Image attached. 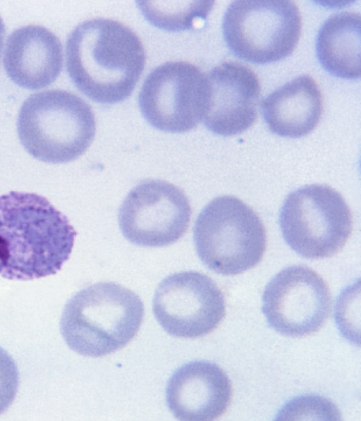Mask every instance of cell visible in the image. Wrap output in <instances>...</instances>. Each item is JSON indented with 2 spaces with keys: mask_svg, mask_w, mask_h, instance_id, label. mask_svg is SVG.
Segmentation results:
<instances>
[{
  "mask_svg": "<svg viewBox=\"0 0 361 421\" xmlns=\"http://www.w3.org/2000/svg\"><path fill=\"white\" fill-rule=\"evenodd\" d=\"M338 408L329 399L316 395H302L287 402L278 413L276 420H340Z\"/></svg>",
  "mask_w": 361,
  "mask_h": 421,
  "instance_id": "18",
  "label": "cell"
},
{
  "mask_svg": "<svg viewBox=\"0 0 361 421\" xmlns=\"http://www.w3.org/2000/svg\"><path fill=\"white\" fill-rule=\"evenodd\" d=\"M19 385V372L13 358L0 346V415L13 402Z\"/></svg>",
  "mask_w": 361,
  "mask_h": 421,
  "instance_id": "19",
  "label": "cell"
},
{
  "mask_svg": "<svg viewBox=\"0 0 361 421\" xmlns=\"http://www.w3.org/2000/svg\"><path fill=\"white\" fill-rule=\"evenodd\" d=\"M143 315V303L137 294L113 282H100L80 290L67 301L60 331L73 351L102 357L134 338Z\"/></svg>",
  "mask_w": 361,
  "mask_h": 421,
  "instance_id": "3",
  "label": "cell"
},
{
  "mask_svg": "<svg viewBox=\"0 0 361 421\" xmlns=\"http://www.w3.org/2000/svg\"><path fill=\"white\" fill-rule=\"evenodd\" d=\"M152 308L168 334L189 338L210 333L225 315L220 288L210 277L194 271L166 277L156 289Z\"/></svg>",
  "mask_w": 361,
  "mask_h": 421,
  "instance_id": "11",
  "label": "cell"
},
{
  "mask_svg": "<svg viewBox=\"0 0 361 421\" xmlns=\"http://www.w3.org/2000/svg\"><path fill=\"white\" fill-rule=\"evenodd\" d=\"M66 59L76 87L90 99L109 104L131 94L145 67V52L138 36L126 25L92 18L70 33Z\"/></svg>",
  "mask_w": 361,
  "mask_h": 421,
  "instance_id": "2",
  "label": "cell"
},
{
  "mask_svg": "<svg viewBox=\"0 0 361 421\" xmlns=\"http://www.w3.org/2000/svg\"><path fill=\"white\" fill-rule=\"evenodd\" d=\"M138 8L153 26L169 32L191 29L210 12L213 1H138Z\"/></svg>",
  "mask_w": 361,
  "mask_h": 421,
  "instance_id": "17",
  "label": "cell"
},
{
  "mask_svg": "<svg viewBox=\"0 0 361 421\" xmlns=\"http://www.w3.org/2000/svg\"><path fill=\"white\" fill-rule=\"evenodd\" d=\"M5 71L18 86L39 90L51 84L63 65L59 39L44 27L30 25L8 37L4 56Z\"/></svg>",
  "mask_w": 361,
  "mask_h": 421,
  "instance_id": "14",
  "label": "cell"
},
{
  "mask_svg": "<svg viewBox=\"0 0 361 421\" xmlns=\"http://www.w3.org/2000/svg\"><path fill=\"white\" fill-rule=\"evenodd\" d=\"M208 97L207 77L195 65L168 61L145 80L138 97L140 110L154 128L181 133L203 119Z\"/></svg>",
  "mask_w": 361,
  "mask_h": 421,
  "instance_id": "8",
  "label": "cell"
},
{
  "mask_svg": "<svg viewBox=\"0 0 361 421\" xmlns=\"http://www.w3.org/2000/svg\"><path fill=\"white\" fill-rule=\"evenodd\" d=\"M322 102L316 81L308 75L281 86L262 103L263 118L274 133L297 138L312 132L322 115Z\"/></svg>",
  "mask_w": 361,
  "mask_h": 421,
  "instance_id": "15",
  "label": "cell"
},
{
  "mask_svg": "<svg viewBox=\"0 0 361 421\" xmlns=\"http://www.w3.org/2000/svg\"><path fill=\"white\" fill-rule=\"evenodd\" d=\"M95 131L94 116L89 104L61 90L28 97L17 119L18 135L25 150L47 163L75 160L90 147Z\"/></svg>",
  "mask_w": 361,
  "mask_h": 421,
  "instance_id": "4",
  "label": "cell"
},
{
  "mask_svg": "<svg viewBox=\"0 0 361 421\" xmlns=\"http://www.w3.org/2000/svg\"><path fill=\"white\" fill-rule=\"evenodd\" d=\"M331 293L324 279L304 265H293L277 273L262 295V312L275 331L298 337L317 331L331 310Z\"/></svg>",
  "mask_w": 361,
  "mask_h": 421,
  "instance_id": "10",
  "label": "cell"
},
{
  "mask_svg": "<svg viewBox=\"0 0 361 421\" xmlns=\"http://www.w3.org/2000/svg\"><path fill=\"white\" fill-rule=\"evenodd\" d=\"M207 80L206 128L224 136L249 128L257 118L261 90L254 71L238 63L224 62L210 71Z\"/></svg>",
  "mask_w": 361,
  "mask_h": 421,
  "instance_id": "12",
  "label": "cell"
},
{
  "mask_svg": "<svg viewBox=\"0 0 361 421\" xmlns=\"http://www.w3.org/2000/svg\"><path fill=\"white\" fill-rule=\"evenodd\" d=\"M227 47L238 58L264 64L290 55L298 45L302 20L288 0H240L227 8L222 23Z\"/></svg>",
  "mask_w": 361,
  "mask_h": 421,
  "instance_id": "7",
  "label": "cell"
},
{
  "mask_svg": "<svg viewBox=\"0 0 361 421\" xmlns=\"http://www.w3.org/2000/svg\"><path fill=\"white\" fill-rule=\"evenodd\" d=\"M4 34H5V26H4V23L1 18L0 17V57H1V53L2 51V48H3Z\"/></svg>",
  "mask_w": 361,
  "mask_h": 421,
  "instance_id": "20",
  "label": "cell"
},
{
  "mask_svg": "<svg viewBox=\"0 0 361 421\" xmlns=\"http://www.w3.org/2000/svg\"><path fill=\"white\" fill-rule=\"evenodd\" d=\"M279 225L286 243L297 254L321 259L343 249L352 231L353 217L338 192L326 185L312 184L288 194Z\"/></svg>",
  "mask_w": 361,
  "mask_h": 421,
  "instance_id": "6",
  "label": "cell"
},
{
  "mask_svg": "<svg viewBox=\"0 0 361 421\" xmlns=\"http://www.w3.org/2000/svg\"><path fill=\"white\" fill-rule=\"evenodd\" d=\"M231 384L214 362L196 360L178 368L168 381L167 405L184 421L214 420L224 414L231 400Z\"/></svg>",
  "mask_w": 361,
  "mask_h": 421,
  "instance_id": "13",
  "label": "cell"
},
{
  "mask_svg": "<svg viewBox=\"0 0 361 421\" xmlns=\"http://www.w3.org/2000/svg\"><path fill=\"white\" fill-rule=\"evenodd\" d=\"M197 254L210 270L223 275L241 274L262 259L267 245L264 226L256 212L236 197L209 202L193 228Z\"/></svg>",
  "mask_w": 361,
  "mask_h": 421,
  "instance_id": "5",
  "label": "cell"
},
{
  "mask_svg": "<svg viewBox=\"0 0 361 421\" xmlns=\"http://www.w3.org/2000/svg\"><path fill=\"white\" fill-rule=\"evenodd\" d=\"M76 231L45 197L0 195V275L27 281L55 274L69 258Z\"/></svg>",
  "mask_w": 361,
  "mask_h": 421,
  "instance_id": "1",
  "label": "cell"
},
{
  "mask_svg": "<svg viewBox=\"0 0 361 421\" xmlns=\"http://www.w3.org/2000/svg\"><path fill=\"white\" fill-rule=\"evenodd\" d=\"M191 207L178 186L160 179L141 181L127 195L118 212L123 236L143 247L176 243L187 231Z\"/></svg>",
  "mask_w": 361,
  "mask_h": 421,
  "instance_id": "9",
  "label": "cell"
},
{
  "mask_svg": "<svg viewBox=\"0 0 361 421\" xmlns=\"http://www.w3.org/2000/svg\"><path fill=\"white\" fill-rule=\"evenodd\" d=\"M316 54L330 74L345 79L360 78V14L343 11L326 20L317 36Z\"/></svg>",
  "mask_w": 361,
  "mask_h": 421,
  "instance_id": "16",
  "label": "cell"
}]
</instances>
